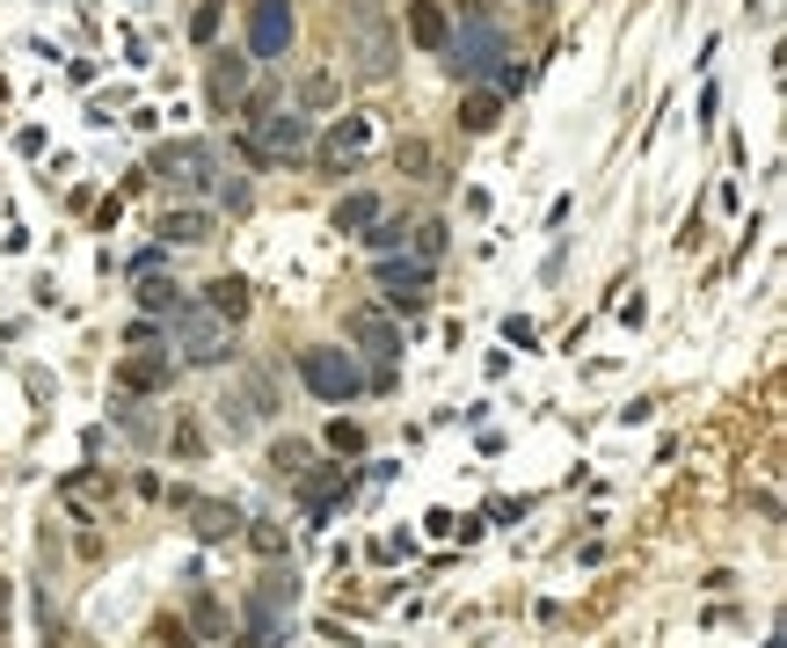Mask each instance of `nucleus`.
<instances>
[{
	"label": "nucleus",
	"instance_id": "obj_28",
	"mask_svg": "<svg viewBox=\"0 0 787 648\" xmlns=\"http://www.w3.org/2000/svg\"><path fill=\"white\" fill-rule=\"evenodd\" d=\"M394 160H402L408 176H423V168H431V146H423V139H402V154H394Z\"/></svg>",
	"mask_w": 787,
	"mask_h": 648
},
{
	"label": "nucleus",
	"instance_id": "obj_18",
	"mask_svg": "<svg viewBox=\"0 0 787 648\" xmlns=\"http://www.w3.org/2000/svg\"><path fill=\"white\" fill-rule=\"evenodd\" d=\"M205 314H219V321L234 328V321L248 314V284H241V278H211V284H205Z\"/></svg>",
	"mask_w": 787,
	"mask_h": 648
},
{
	"label": "nucleus",
	"instance_id": "obj_14",
	"mask_svg": "<svg viewBox=\"0 0 787 648\" xmlns=\"http://www.w3.org/2000/svg\"><path fill=\"white\" fill-rule=\"evenodd\" d=\"M211 233H219V219H211L205 205H175L168 219H160V241L168 248H205Z\"/></svg>",
	"mask_w": 787,
	"mask_h": 648
},
{
	"label": "nucleus",
	"instance_id": "obj_30",
	"mask_svg": "<svg viewBox=\"0 0 787 648\" xmlns=\"http://www.w3.org/2000/svg\"><path fill=\"white\" fill-rule=\"evenodd\" d=\"M154 641H160V648H197V641H190V627H183V619H160V627H154Z\"/></svg>",
	"mask_w": 787,
	"mask_h": 648
},
{
	"label": "nucleus",
	"instance_id": "obj_33",
	"mask_svg": "<svg viewBox=\"0 0 787 648\" xmlns=\"http://www.w3.org/2000/svg\"><path fill=\"white\" fill-rule=\"evenodd\" d=\"M219 205H227V211H248V182H241V176H219Z\"/></svg>",
	"mask_w": 787,
	"mask_h": 648
},
{
	"label": "nucleus",
	"instance_id": "obj_19",
	"mask_svg": "<svg viewBox=\"0 0 787 648\" xmlns=\"http://www.w3.org/2000/svg\"><path fill=\"white\" fill-rule=\"evenodd\" d=\"M190 518H197V540H234L241 532V510L234 503H190Z\"/></svg>",
	"mask_w": 787,
	"mask_h": 648
},
{
	"label": "nucleus",
	"instance_id": "obj_24",
	"mask_svg": "<svg viewBox=\"0 0 787 648\" xmlns=\"http://www.w3.org/2000/svg\"><path fill=\"white\" fill-rule=\"evenodd\" d=\"M402 248H408L402 219H372V255H402Z\"/></svg>",
	"mask_w": 787,
	"mask_h": 648
},
{
	"label": "nucleus",
	"instance_id": "obj_5",
	"mask_svg": "<svg viewBox=\"0 0 787 648\" xmlns=\"http://www.w3.org/2000/svg\"><path fill=\"white\" fill-rule=\"evenodd\" d=\"M299 379H307V394H321V401H335V408L365 394V372H358L350 351H299Z\"/></svg>",
	"mask_w": 787,
	"mask_h": 648
},
{
	"label": "nucleus",
	"instance_id": "obj_29",
	"mask_svg": "<svg viewBox=\"0 0 787 648\" xmlns=\"http://www.w3.org/2000/svg\"><path fill=\"white\" fill-rule=\"evenodd\" d=\"M270 467H278V473H307V445H278V452H270Z\"/></svg>",
	"mask_w": 787,
	"mask_h": 648
},
{
	"label": "nucleus",
	"instance_id": "obj_7",
	"mask_svg": "<svg viewBox=\"0 0 787 648\" xmlns=\"http://www.w3.org/2000/svg\"><path fill=\"white\" fill-rule=\"evenodd\" d=\"M292 0H256L248 8V59H284L292 52Z\"/></svg>",
	"mask_w": 787,
	"mask_h": 648
},
{
	"label": "nucleus",
	"instance_id": "obj_16",
	"mask_svg": "<svg viewBox=\"0 0 787 648\" xmlns=\"http://www.w3.org/2000/svg\"><path fill=\"white\" fill-rule=\"evenodd\" d=\"M234 394H241V408H248L256 422H270V416H278V372H270V365H248Z\"/></svg>",
	"mask_w": 787,
	"mask_h": 648
},
{
	"label": "nucleus",
	"instance_id": "obj_27",
	"mask_svg": "<svg viewBox=\"0 0 787 648\" xmlns=\"http://www.w3.org/2000/svg\"><path fill=\"white\" fill-rule=\"evenodd\" d=\"M248 540H256V554H262V561H278V554H284V532H278V525H256Z\"/></svg>",
	"mask_w": 787,
	"mask_h": 648
},
{
	"label": "nucleus",
	"instance_id": "obj_21",
	"mask_svg": "<svg viewBox=\"0 0 787 648\" xmlns=\"http://www.w3.org/2000/svg\"><path fill=\"white\" fill-rule=\"evenodd\" d=\"M335 95H343V88H335L329 66H307V73H299V109H329Z\"/></svg>",
	"mask_w": 787,
	"mask_h": 648
},
{
	"label": "nucleus",
	"instance_id": "obj_35",
	"mask_svg": "<svg viewBox=\"0 0 787 648\" xmlns=\"http://www.w3.org/2000/svg\"><path fill=\"white\" fill-rule=\"evenodd\" d=\"M0 648H8V641H0Z\"/></svg>",
	"mask_w": 787,
	"mask_h": 648
},
{
	"label": "nucleus",
	"instance_id": "obj_20",
	"mask_svg": "<svg viewBox=\"0 0 787 648\" xmlns=\"http://www.w3.org/2000/svg\"><path fill=\"white\" fill-rule=\"evenodd\" d=\"M496 117H504V95L496 88H474L467 103H459V124H467V132H496Z\"/></svg>",
	"mask_w": 787,
	"mask_h": 648
},
{
	"label": "nucleus",
	"instance_id": "obj_6",
	"mask_svg": "<svg viewBox=\"0 0 787 648\" xmlns=\"http://www.w3.org/2000/svg\"><path fill=\"white\" fill-rule=\"evenodd\" d=\"M445 52H453L445 66L474 81V73H489L504 59V30H496V15H459V36H445Z\"/></svg>",
	"mask_w": 787,
	"mask_h": 648
},
{
	"label": "nucleus",
	"instance_id": "obj_8",
	"mask_svg": "<svg viewBox=\"0 0 787 648\" xmlns=\"http://www.w3.org/2000/svg\"><path fill=\"white\" fill-rule=\"evenodd\" d=\"M380 292H386V306L423 314V299H431V263H416V255H380Z\"/></svg>",
	"mask_w": 787,
	"mask_h": 648
},
{
	"label": "nucleus",
	"instance_id": "obj_31",
	"mask_svg": "<svg viewBox=\"0 0 787 648\" xmlns=\"http://www.w3.org/2000/svg\"><path fill=\"white\" fill-rule=\"evenodd\" d=\"M175 452L197 459V452H205V430H197V422H175Z\"/></svg>",
	"mask_w": 787,
	"mask_h": 648
},
{
	"label": "nucleus",
	"instance_id": "obj_34",
	"mask_svg": "<svg viewBox=\"0 0 787 648\" xmlns=\"http://www.w3.org/2000/svg\"><path fill=\"white\" fill-rule=\"evenodd\" d=\"M8 605H15V583H8V576H0V613H8Z\"/></svg>",
	"mask_w": 787,
	"mask_h": 648
},
{
	"label": "nucleus",
	"instance_id": "obj_15",
	"mask_svg": "<svg viewBox=\"0 0 787 648\" xmlns=\"http://www.w3.org/2000/svg\"><path fill=\"white\" fill-rule=\"evenodd\" d=\"M205 95H211L219 109H234V103L248 95V59H241V52H219V59H211V81H205Z\"/></svg>",
	"mask_w": 787,
	"mask_h": 648
},
{
	"label": "nucleus",
	"instance_id": "obj_4",
	"mask_svg": "<svg viewBox=\"0 0 787 648\" xmlns=\"http://www.w3.org/2000/svg\"><path fill=\"white\" fill-rule=\"evenodd\" d=\"M168 321H175V343H183V365H227V357H234V335H227L219 314H205V306L183 299Z\"/></svg>",
	"mask_w": 787,
	"mask_h": 648
},
{
	"label": "nucleus",
	"instance_id": "obj_3",
	"mask_svg": "<svg viewBox=\"0 0 787 648\" xmlns=\"http://www.w3.org/2000/svg\"><path fill=\"white\" fill-rule=\"evenodd\" d=\"M154 176H160V190H168V197H205L211 182H219V160H211L205 139H168L154 154Z\"/></svg>",
	"mask_w": 787,
	"mask_h": 648
},
{
	"label": "nucleus",
	"instance_id": "obj_2",
	"mask_svg": "<svg viewBox=\"0 0 787 648\" xmlns=\"http://www.w3.org/2000/svg\"><path fill=\"white\" fill-rule=\"evenodd\" d=\"M307 146H314L307 109H270V117H256V132L241 139V154L256 160V168H284V160H299Z\"/></svg>",
	"mask_w": 787,
	"mask_h": 648
},
{
	"label": "nucleus",
	"instance_id": "obj_11",
	"mask_svg": "<svg viewBox=\"0 0 787 648\" xmlns=\"http://www.w3.org/2000/svg\"><path fill=\"white\" fill-rule=\"evenodd\" d=\"M292 568H284V576H278V568H270V576H262V590H256V605H248V641H270V627H278V605H284V613H292Z\"/></svg>",
	"mask_w": 787,
	"mask_h": 648
},
{
	"label": "nucleus",
	"instance_id": "obj_17",
	"mask_svg": "<svg viewBox=\"0 0 787 648\" xmlns=\"http://www.w3.org/2000/svg\"><path fill=\"white\" fill-rule=\"evenodd\" d=\"M445 36H453L445 8H437V0H416V8H408V44H423V52H445Z\"/></svg>",
	"mask_w": 787,
	"mask_h": 648
},
{
	"label": "nucleus",
	"instance_id": "obj_23",
	"mask_svg": "<svg viewBox=\"0 0 787 648\" xmlns=\"http://www.w3.org/2000/svg\"><path fill=\"white\" fill-rule=\"evenodd\" d=\"M372 219H380V197L372 190H358V197L335 205V233H358V227H372Z\"/></svg>",
	"mask_w": 787,
	"mask_h": 648
},
{
	"label": "nucleus",
	"instance_id": "obj_12",
	"mask_svg": "<svg viewBox=\"0 0 787 648\" xmlns=\"http://www.w3.org/2000/svg\"><path fill=\"white\" fill-rule=\"evenodd\" d=\"M365 146H372V117H343L329 139H321V168H335V176H343V168H358V160H365Z\"/></svg>",
	"mask_w": 787,
	"mask_h": 648
},
{
	"label": "nucleus",
	"instance_id": "obj_10",
	"mask_svg": "<svg viewBox=\"0 0 787 648\" xmlns=\"http://www.w3.org/2000/svg\"><path fill=\"white\" fill-rule=\"evenodd\" d=\"M299 481V503L314 510V518H329L335 503H350V489H358V473L350 467H321V473H292Z\"/></svg>",
	"mask_w": 787,
	"mask_h": 648
},
{
	"label": "nucleus",
	"instance_id": "obj_22",
	"mask_svg": "<svg viewBox=\"0 0 787 648\" xmlns=\"http://www.w3.org/2000/svg\"><path fill=\"white\" fill-rule=\"evenodd\" d=\"M139 306H146V314H175V306H183V284L146 270V278H139Z\"/></svg>",
	"mask_w": 787,
	"mask_h": 648
},
{
	"label": "nucleus",
	"instance_id": "obj_1",
	"mask_svg": "<svg viewBox=\"0 0 787 648\" xmlns=\"http://www.w3.org/2000/svg\"><path fill=\"white\" fill-rule=\"evenodd\" d=\"M335 22H343L350 36V66H358V81H386L394 73V59H402V30L372 8V0H350V8H335Z\"/></svg>",
	"mask_w": 787,
	"mask_h": 648
},
{
	"label": "nucleus",
	"instance_id": "obj_26",
	"mask_svg": "<svg viewBox=\"0 0 787 648\" xmlns=\"http://www.w3.org/2000/svg\"><path fill=\"white\" fill-rule=\"evenodd\" d=\"M190 36H197V44H211V36H219V0H205V8L190 15Z\"/></svg>",
	"mask_w": 787,
	"mask_h": 648
},
{
	"label": "nucleus",
	"instance_id": "obj_9",
	"mask_svg": "<svg viewBox=\"0 0 787 648\" xmlns=\"http://www.w3.org/2000/svg\"><path fill=\"white\" fill-rule=\"evenodd\" d=\"M343 335L358 343V351H372L380 365H386V357H402V328H394L380 306H350V314H343Z\"/></svg>",
	"mask_w": 787,
	"mask_h": 648
},
{
	"label": "nucleus",
	"instance_id": "obj_13",
	"mask_svg": "<svg viewBox=\"0 0 787 648\" xmlns=\"http://www.w3.org/2000/svg\"><path fill=\"white\" fill-rule=\"evenodd\" d=\"M168 379H175V365H168L160 351H132V357L117 365V386H124V394H168Z\"/></svg>",
	"mask_w": 787,
	"mask_h": 648
},
{
	"label": "nucleus",
	"instance_id": "obj_25",
	"mask_svg": "<svg viewBox=\"0 0 787 648\" xmlns=\"http://www.w3.org/2000/svg\"><path fill=\"white\" fill-rule=\"evenodd\" d=\"M445 255V219H423L416 227V263H437Z\"/></svg>",
	"mask_w": 787,
	"mask_h": 648
},
{
	"label": "nucleus",
	"instance_id": "obj_32",
	"mask_svg": "<svg viewBox=\"0 0 787 648\" xmlns=\"http://www.w3.org/2000/svg\"><path fill=\"white\" fill-rule=\"evenodd\" d=\"M329 445H335V452H365V430H358V422H335Z\"/></svg>",
	"mask_w": 787,
	"mask_h": 648
}]
</instances>
